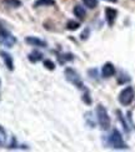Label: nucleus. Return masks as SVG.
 Instances as JSON below:
<instances>
[{
	"label": "nucleus",
	"mask_w": 135,
	"mask_h": 152,
	"mask_svg": "<svg viewBox=\"0 0 135 152\" xmlns=\"http://www.w3.org/2000/svg\"><path fill=\"white\" fill-rule=\"evenodd\" d=\"M96 116H98V121H99V125L101 130H109L110 129V117H109L108 112L105 110V107L103 105H98L96 107Z\"/></svg>",
	"instance_id": "nucleus-1"
},
{
	"label": "nucleus",
	"mask_w": 135,
	"mask_h": 152,
	"mask_svg": "<svg viewBox=\"0 0 135 152\" xmlns=\"http://www.w3.org/2000/svg\"><path fill=\"white\" fill-rule=\"evenodd\" d=\"M109 143H110V146L115 150H126L128 148V145L123 141V137H121L120 132L114 129L111 131V135L109 136Z\"/></svg>",
	"instance_id": "nucleus-2"
},
{
	"label": "nucleus",
	"mask_w": 135,
	"mask_h": 152,
	"mask_svg": "<svg viewBox=\"0 0 135 152\" xmlns=\"http://www.w3.org/2000/svg\"><path fill=\"white\" fill-rule=\"evenodd\" d=\"M64 74H65V77L70 84H73L75 87H78V88H84V84H83V80L80 77V75L76 72L74 69L66 67L65 70H64Z\"/></svg>",
	"instance_id": "nucleus-3"
},
{
	"label": "nucleus",
	"mask_w": 135,
	"mask_h": 152,
	"mask_svg": "<svg viewBox=\"0 0 135 152\" xmlns=\"http://www.w3.org/2000/svg\"><path fill=\"white\" fill-rule=\"evenodd\" d=\"M15 42H16V39L14 37V35L0 24V44L6 48H13L15 45Z\"/></svg>",
	"instance_id": "nucleus-4"
},
{
	"label": "nucleus",
	"mask_w": 135,
	"mask_h": 152,
	"mask_svg": "<svg viewBox=\"0 0 135 152\" xmlns=\"http://www.w3.org/2000/svg\"><path fill=\"white\" fill-rule=\"evenodd\" d=\"M133 100H134V90L130 86L125 87L119 94V102L123 106H129L133 102Z\"/></svg>",
	"instance_id": "nucleus-5"
},
{
	"label": "nucleus",
	"mask_w": 135,
	"mask_h": 152,
	"mask_svg": "<svg viewBox=\"0 0 135 152\" xmlns=\"http://www.w3.org/2000/svg\"><path fill=\"white\" fill-rule=\"evenodd\" d=\"M25 42L29 44V45H33L36 48H46V42L43 41L39 37H35V36H28L25 37Z\"/></svg>",
	"instance_id": "nucleus-6"
},
{
	"label": "nucleus",
	"mask_w": 135,
	"mask_h": 152,
	"mask_svg": "<svg viewBox=\"0 0 135 152\" xmlns=\"http://www.w3.org/2000/svg\"><path fill=\"white\" fill-rule=\"evenodd\" d=\"M0 55H1V58L4 60V64L6 65V67L9 69L10 71L14 70V61H13V58H11V55L9 53H6V51H0Z\"/></svg>",
	"instance_id": "nucleus-7"
},
{
	"label": "nucleus",
	"mask_w": 135,
	"mask_h": 152,
	"mask_svg": "<svg viewBox=\"0 0 135 152\" xmlns=\"http://www.w3.org/2000/svg\"><path fill=\"white\" fill-rule=\"evenodd\" d=\"M117 16H118V11L115 9H113V8H106L105 9V18H106V21H108V24L110 25V26L114 24Z\"/></svg>",
	"instance_id": "nucleus-8"
},
{
	"label": "nucleus",
	"mask_w": 135,
	"mask_h": 152,
	"mask_svg": "<svg viewBox=\"0 0 135 152\" xmlns=\"http://www.w3.org/2000/svg\"><path fill=\"white\" fill-rule=\"evenodd\" d=\"M101 74L104 77H111V76L115 75V67L111 62H106V64L103 66V70H101Z\"/></svg>",
	"instance_id": "nucleus-9"
},
{
	"label": "nucleus",
	"mask_w": 135,
	"mask_h": 152,
	"mask_svg": "<svg viewBox=\"0 0 135 152\" xmlns=\"http://www.w3.org/2000/svg\"><path fill=\"white\" fill-rule=\"evenodd\" d=\"M28 58H29V61H31V62H38V61H40L43 59V54L36 51V50H34L33 53L29 54Z\"/></svg>",
	"instance_id": "nucleus-10"
},
{
	"label": "nucleus",
	"mask_w": 135,
	"mask_h": 152,
	"mask_svg": "<svg viewBox=\"0 0 135 152\" xmlns=\"http://www.w3.org/2000/svg\"><path fill=\"white\" fill-rule=\"evenodd\" d=\"M74 14H75V16L76 18H79V19H84L85 18V9L83 8V6H80V5H75L74 6Z\"/></svg>",
	"instance_id": "nucleus-11"
},
{
	"label": "nucleus",
	"mask_w": 135,
	"mask_h": 152,
	"mask_svg": "<svg viewBox=\"0 0 135 152\" xmlns=\"http://www.w3.org/2000/svg\"><path fill=\"white\" fill-rule=\"evenodd\" d=\"M55 5V0H36L34 3V8H39V6H50Z\"/></svg>",
	"instance_id": "nucleus-12"
},
{
	"label": "nucleus",
	"mask_w": 135,
	"mask_h": 152,
	"mask_svg": "<svg viewBox=\"0 0 135 152\" xmlns=\"http://www.w3.org/2000/svg\"><path fill=\"white\" fill-rule=\"evenodd\" d=\"M3 3L9 8H20L21 6L20 0H3Z\"/></svg>",
	"instance_id": "nucleus-13"
},
{
	"label": "nucleus",
	"mask_w": 135,
	"mask_h": 152,
	"mask_svg": "<svg viewBox=\"0 0 135 152\" xmlns=\"http://www.w3.org/2000/svg\"><path fill=\"white\" fill-rule=\"evenodd\" d=\"M80 28V24L78 21H74V20H69L66 24V29L68 30H76Z\"/></svg>",
	"instance_id": "nucleus-14"
},
{
	"label": "nucleus",
	"mask_w": 135,
	"mask_h": 152,
	"mask_svg": "<svg viewBox=\"0 0 135 152\" xmlns=\"http://www.w3.org/2000/svg\"><path fill=\"white\" fill-rule=\"evenodd\" d=\"M83 1H84V4L89 9H94V8H96V5H98V0H83Z\"/></svg>",
	"instance_id": "nucleus-15"
},
{
	"label": "nucleus",
	"mask_w": 135,
	"mask_h": 152,
	"mask_svg": "<svg viewBox=\"0 0 135 152\" xmlns=\"http://www.w3.org/2000/svg\"><path fill=\"white\" fill-rule=\"evenodd\" d=\"M44 66L46 69H49V70H54L55 69V64L53 61H50V60H45L44 61Z\"/></svg>",
	"instance_id": "nucleus-16"
},
{
	"label": "nucleus",
	"mask_w": 135,
	"mask_h": 152,
	"mask_svg": "<svg viewBox=\"0 0 135 152\" xmlns=\"http://www.w3.org/2000/svg\"><path fill=\"white\" fill-rule=\"evenodd\" d=\"M4 143H5V132L1 127H0V146H3Z\"/></svg>",
	"instance_id": "nucleus-17"
},
{
	"label": "nucleus",
	"mask_w": 135,
	"mask_h": 152,
	"mask_svg": "<svg viewBox=\"0 0 135 152\" xmlns=\"http://www.w3.org/2000/svg\"><path fill=\"white\" fill-rule=\"evenodd\" d=\"M84 102H86L88 105L91 104V100L89 99V95H88V94H85V95H84Z\"/></svg>",
	"instance_id": "nucleus-18"
},
{
	"label": "nucleus",
	"mask_w": 135,
	"mask_h": 152,
	"mask_svg": "<svg viewBox=\"0 0 135 152\" xmlns=\"http://www.w3.org/2000/svg\"><path fill=\"white\" fill-rule=\"evenodd\" d=\"M108 1H111V3H117L118 0H108Z\"/></svg>",
	"instance_id": "nucleus-19"
}]
</instances>
